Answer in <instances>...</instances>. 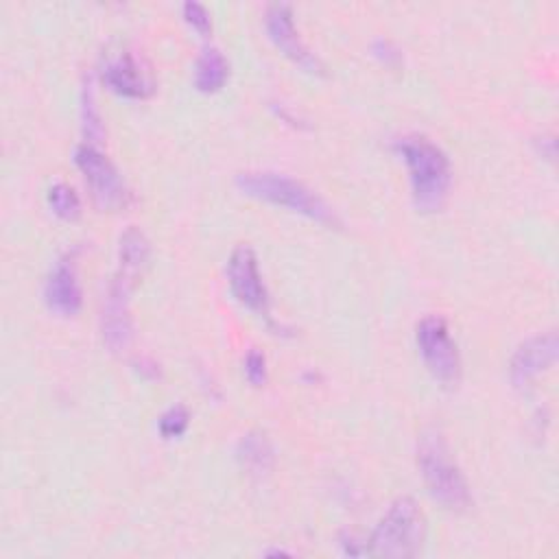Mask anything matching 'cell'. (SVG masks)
I'll return each instance as SVG.
<instances>
[{"mask_svg": "<svg viewBox=\"0 0 559 559\" xmlns=\"http://www.w3.org/2000/svg\"><path fill=\"white\" fill-rule=\"evenodd\" d=\"M74 164L81 170L94 203L100 210H120L129 203V188L116 166L90 142L74 148Z\"/></svg>", "mask_w": 559, "mask_h": 559, "instance_id": "cell-6", "label": "cell"}, {"mask_svg": "<svg viewBox=\"0 0 559 559\" xmlns=\"http://www.w3.org/2000/svg\"><path fill=\"white\" fill-rule=\"evenodd\" d=\"M44 299L46 306L61 317H74L81 310L83 290L72 258H59L52 264L44 282Z\"/></svg>", "mask_w": 559, "mask_h": 559, "instance_id": "cell-11", "label": "cell"}, {"mask_svg": "<svg viewBox=\"0 0 559 559\" xmlns=\"http://www.w3.org/2000/svg\"><path fill=\"white\" fill-rule=\"evenodd\" d=\"M557 358V334L555 330L526 338L509 362V378L515 389H528Z\"/></svg>", "mask_w": 559, "mask_h": 559, "instance_id": "cell-9", "label": "cell"}, {"mask_svg": "<svg viewBox=\"0 0 559 559\" xmlns=\"http://www.w3.org/2000/svg\"><path fill=\"white\" fill-rule=\"evenodd\" d=\"M48 205L50 210L63 218V221H74L81 214V201L79 194L74 192V188L66 181H55L48 192H46Z\"/></svg>", "mask_w": 559, "mask_h": 559, "instance_id": "cell-15", "label": "cell"}, {"mask_svg": "<svg viewBox=\"0 0 559 559\" xmlns=\"http://www.w3.org/2000/svg\"><path fill=\"white\" fill-rule=\"evenodd\" d=\"M227 282L231 295L249 310L269 317V295L260 275L258 258L249 245L231 249L227 260Z\"/></svg>", "mask_w": 559, "mask_h": 559, "instance_id": "cell-8", "label": "cell"}, {"mask_svg": "<svg viewBox=\"0 0 559 559\" xmlns=\"http://www.w3.org/2000/svg\"><path fill=\"white\" fill-rule=\"evenodd\" d=\"M415 341L424 365L443 384H452L461 373V356L448 323L439 314L424 317L415 328Z\"/></svg>", "mask_w": 559, "mask_h": 559, "instance_id": "cell-7", "label": "cell"}, {"mask_svg": "<svg viewBox=\"0 0 559 559\" xmlns=\"http://www.w3.org/2000/svg\"><path fill=\"white\" fill-rule=\"evenodd\" d=\"M181 11H183L186 22H188L194 31L207 33V31L212 28V17H210L207 9H205L201 2H186V4L181 7Z\"/></svg>", "mask_w": 559, "mask_h": 559, "instance_id": "cell-19", "label": "cell"}, {"mask_svg": "<svg viewBox=\"0 0 559 559\" xmlns=\"http://www.w3.org/2000/svg\"><path fill=\"white\" fill-rule=\"evenodd\" d=\"M236 186L242 194L269 201L273 205L288 207L301 216H308L317 223L323 225H336V216L332 207L308 186L301 181L280 175V173H269V170H258V173H240L236 177Z\"/></svg>", "mask_w": 559, "mask_h": 559, "instance_id": "cell-5", "label": "cell"}, {"mask_svg": "<svg viewBox=\"0 0 559 559\" xmlns=\"http://www.w3.org/2000/svg\"><path fill=\"white\" fill-rule=\"evenodd\" d=\"M148 253H151L148 240L140 229L131 227L120 236L118 271L109 282L107 295L103 299V310H100L103 338L114 352L122 349L131 338V317H129L131 290L135 288L138 277L146 266Z\"/></svg>", "mask_w": 559, "mask_h": 559, "instance_id": "cell-1", "label": "cell"}, {"mask_svg": "<svg viewBox=\"0 0 559 559\" xmlns=\"http://www.w3.org/2000/svg\"><path fill=\"white\" fill-rule=\"evenodd\" d=\"M426 539V518L419 504L402 496L389 504L371 535L362 542L360 555L404 559L419 555Z\"/></svg>", "mask_w": 559, "mask_h": 559, "instance_id": "cell-2", "label": "cell"}, {"mask_svg": "<svg viewBox=\"0 0 559 559\" xmlns=\"http://www.w3.org/2000/svg\"><path fill=\"white\" fill-rule=\"evenodd\" d=\"M242 371L245 378L253 384V386H262L266 382V358L260 349H249L245 360H242Z\"/></svg>", "mask_w": 559, "mask_h": 559, "instance_id": "cell-18", "label": "cell"}, {"mask_svg": "<svg viewBox=\"0 0 559 559\" xmlns=\"http://www.w3.org/2000/svg\"><path fill=\"white\" fill-rule=\"evenodd\" d=\"M417 465L430 496L450 511H463L472 502L467 480L437 430H426L417 445Z\"/></svg>", "mask_w": 559, "mask_h": 559, "instance_id": "cell-4", "label": "cell"}, {"mask_svg": "<svg viewBox=\"0 0 559 559\" xmlns=\"http://www.w3.org/2000/svg\"><path fill=\"white\" fill-rule=\"evenodd\" d=\"M413 188V199L421 210H437L450 186V159L439 144L426 135H404L395 142Z\"/></svg>", "mask_w": 559, "mask_h": 559, "instance_id": "cell-3", "label": "cell"}, {"mask_svg": "<svg viewBox=\"0 0 559 559\" xmlns=\"http://www.w3.org/2000/svg\"><path fill=\"white\" fill-rule=\"evenodd\" d=\"M229 76V63L216 46H207L199 52L194 61V87L199 92H216L225 85Z\"/></svg>", "mask_w": 559, "mask_h": 559, "instance_id": "cell-13", "label": "cell"}, {"mask_svg": "<svg viewBox=\"0 0 559 559\" xmlns=\"http://www.w3.org/2000/svg\"><path fill=\"white\" fill-rule=\"evenodd\" d=\"M188 421H190V415H188L186 406L177 404V406L166 408V411L159 415V419H157V428H159L162 437L173 439V437H179V435H183V432H186Z\"/></svg>", "mask_w": 559, "mask_h": 559, "instance_id": "cell-16", "label": "cell"}, {"mask_svg": "<svg viewBox=\"0 0 559 559\" xmlns=\"http://www.w3.org/2000/svg\"><path fill=\"white\" fill-rule=\"evenodd\" d=\"M264 26H266V33H269L271 41L288 59H293L297 66H301L308 72H321L323 70L317 55L310 52L308 46L301 41L299 31L295 28V22H293V11H290L288 4H284V2L271 4L266 9V15H264Z\"/></svg>", "mask_w": 559, "mask_h": 559, "instance_id": "cell-10", "label": "cell"}, {"mask_svg": "<svg viewBox=\"0 0 559 559\" xmlns=\"http://www.w3.org/2000/svg\"><path fill=\"white\" fill-rule=\"evenodd\" d=\"M81 116H83V131H85V138H90V140H92V138H100L103 124H100V116H98V109H96V103H94V92H92L90 85L83 90Z\"/></svg>", "mask_w": 559, "mask_h": 559, "instance_id": "cell-17", "label": "cell"}, {"mask_svg": "<svg viewBox=\"0 0 559 559\" xmlns=\"http://www.w3.org/2000/svg\"><path fill=\"white\" fill-rule=\"evenodd\" d=\"M103 83L124 98H146L153 92V79L133 52H120L103 68Z\"/></svg>", "mask_w": 559, "mask_h": 559, "instance_id": "cell-12", "label": "cell"}, {"mask_svg": "<svg viewBox=\"0 0 559 559\" xmlns=\"http://www.w3.org/2000/svg\"><path fill=\"white\" fill-rule=\"evenodd\" d=\"M236 456L245 469L251 474H262L273 463V448L262 432H247L238 441Z\"/></svg>", "mask_w": 559, "mask_h": 559, "instance_id": "cell-14", "label": "cell"}]
</instances>
